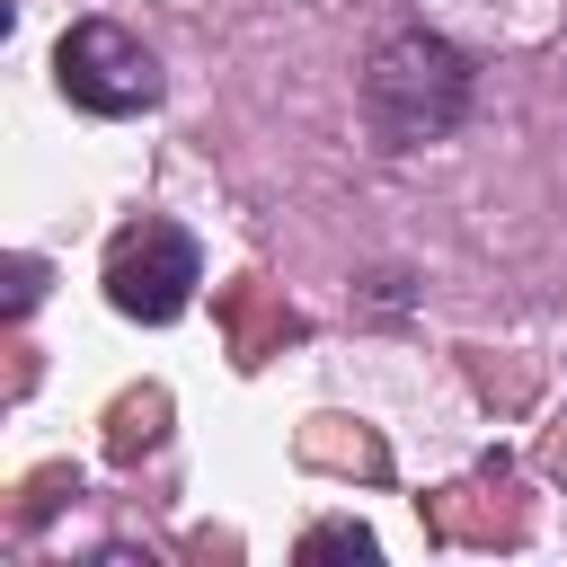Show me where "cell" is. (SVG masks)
<instances>
[{
	"label": "cell",
	"mask_w": 567,
	"mask_h": 567,
	"mask_svg": "<svg viewBox=\"0 0 567 567\" xmlns=\"http://www.w3.org/2000/svg\"><path fill=\"white\" fill-rule=\"evenodd\" d=\"M478 106V62L434 35V27H399L363 53V124L381 151H434L470 124Z\"/></svg>",
	"instance_id": "1"
},
{
	"label": "cell",
	"mask_w": 567,
	"mask_h": 567,
	"mask_svg": "<svg viewBox=\"0 0 567 567\" xmlns=\"http://www.w3.org/2000/svg\"><path fill=\"white\" fill-rule=\"evenodd\" d=\"M53 89L97 115V124H124V115H151L168 97V71L159 53L124 27V18H71L62 44H53Z\"/></svg>",
	"instance_id": "2"
},
{
	"label": "cell",
	"mask_w": 567,
	"mask_h": 567,
	"mask_svg": "<svg viewBox=\"0 0 567 567\" xmlns=\"http://www.w3.org/2000/svg\"><path fill=\"white\" fill-rule=\"evenodd\" d=\"M195 284H204V248H195L186 221L142 213V221H124V230L106 239V301H115L124 319L168 328V319H186Z\"/></svg>",
	"instance_id": "3"
},
{
	"label": "cell",
	"mask_w": 567,
	"mask_h": 567,
	"mask_svg": "<svg viewBox=\"0 0 567 567\" xmlns=\"http://www.w3.org/2000/svg\"><path fill=\"white\" fill-rule=\"evenodd\" d=\"M301 567H319V558H354V567H372L381 558V540L363 532V523H319V532H301V549H292Z\"/></svg>",
	"instance_id": "4"
},
{
	"label": "cell",
	"mask_w": 567,
	"mask_h": 567,
	"mask_svg": "<svg viewBox=\"0 0 567 567\" xmlns=\"http://www.w3.org/2000/svg\"><path fill=\"white\" fill-rule=\"evenodd\" d=\"M44 301V257H9V319H27Z\"/></svg>",
	"instance_id": "5"
}]
</instances>
